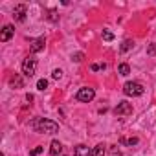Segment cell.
<instances>
[{"label": "cell", "instance_id": "cell-1", "mask_svg": "<svg viewBox=\"0 0 156 156\" xmlns=\"http://www.w3.org/2000/svg\"><path fill=\"white\" fill-rule=\"evenodd\" d=\"M31 129L39 134H55L59 130V125L51 119H46V118H37L31 121Z\"/></svg>", "mask_w": 156, "mask_h": 156}, {"label": "cell", "instance_id": "cell-2", "mask_svg": "<svg viewBox=\"0 0 156 156\" xmlns=\"http://www.w3.org/2000/svg\"><path fill=\"white\" fill-rule=\"evenodd\" d=\"M143 92H145V88H143V85L138 83V81H129V83L123 85V94L129 96V98H138V96H141Z\"/></svg>", "mask_w": 156, "mask_h": 156}, {"label": "cell", "instance_id": "cell-3", "mask_svg": "<svg viewBox=\"0 0 156 156\" xmlns=\"http://www.w3.org/2000/svg\"><path fill=\"white\" fill-rule=\"evenodd\" d=\"M35 72H37V59H35V55H28L22 62V73L26 77H33Z\"/></svg>", "mask_w": 156, "mask_h": 156}, {"label": "cell", "instance_id": "cell-4", "mask_svg": "<svg viewBox=\"0 0 156 156\" xmlns=\"http://www.w3.org/2000/svg\"><path fill=\"white\" fill-rule=\"evenodd\" d=\"M94 98H96V92H94V88H90V87L79 88V90H77V94H75V99L81 101V103H90Z\"/></svg>", "mask_w": 156, "mask_h": 156}, {"label": "cell", "instance_id": "cell-5", "mask_svg": "<svg viewBox=\"0 0 156 156\" xmlns=\"http://www.w3.org/2000/svg\"><path fill=\"white\" fill-rule=\"evenodd\" d=\"M114 114H116L118 118L130 116V114H132V105H130V103H127V101H121V103H118V107L114 108Z\"/></svg>", "mask_w": 156, "mask_h": 156}, {"label": "cell", "instance_id": "cell-6", "mask_svg": "<svg viewBox=\"0 0 156 156\" xmlns=\"http://www.w3.org/2000/svg\"><path fill=\"white\" fill-rule=\"evenodd\" d=\"M13 35H15V28H13L11 24H6V26L2 28V31H0V41H2V42H8Z\"/></svg>", "mask_w": 156, "mask_h": 156}, {"label": "cell", "instance_id": "cell-7", "mask_svg": "<svg viewBox=\"0 0 156 156\" xmlns=\"http://www.w3.org/2000/svg\"><path fill=\"white\" fill-rule=\"evenodd\" d=\"M13 17H15L17 22H24V20H26V6H24V4L15 6V9H13Z\"/></svg>", "mask_w": 156, "mask_h": 156}, {"label": "cell", "instance_id": "cell-8", "mask_svg": "<svg viewBox=\"0 0 156 156\" xmlns=\"http://www.w3.org/2000/svg\"><path fill=\"white\" fill-rule=\"evenodd\" d=\"M44 46H46V41H44V37H41V39H35V41L31 42V48H30L31 55H35V53L42 51V50H44Z\"/></svg>", "mask_w": 156, "mask_h": 156}, {"label": "cell", "instance_id": "cell-9", "mask_svg": "<svg viewBox=\"0 0 156 156\" xmlns=\"http://www.w3.org/2000/svg\"><path fill=\"white\" fill-rule=\"evenodd\" d=\"M61 152H62V143L53 140L50 145V156H61Z\"/></svg>", "mask_w": 156, "mask_h": 156}, {"label": "cell", "instance_id": "cell-10", "mask_svg": "<svg viewBox=\"0 0 156 156\" xmlns=\"http://www.w3.org/2000/svg\"><path fill=\"white\" fill-rule=\"evenodd\" d=\"M75 156H92V149H88L87 145H77L75 147Z\"/></svg>", "mask_w": 156, "mask_h": 156}, {"label": "cell", "instance_id": "cell-11", "mask_svg": "<svg viewBox=\"0 0 156 156\" xmlns=\"http://www.w3.org/2000/svg\"><path fill=\"white\" fill-rule=\"evenodd\" d=\"M11 87H15V88H24V81H22V77L20 75H17L15 73V77H11Z\"/></svg>", "mask_w": 156, "mask_h": 156}, {"label": "cell", "instance_id": "cell-12", "mask_svg": "<svg viewBox=\"0 0 156 156\" xmlns=\"http://www.w3.org/2000/svg\"><path fill=\"white\" fill-rule=\"evenodd\" d=\"M105 145L103 143H99V145H96L94 149H92V156H105Z\"/></svg>", "mask_w": 156, "mask_h": 156}, {"label": "cell", "instance_id": "cell-13", "mask_svg": "<svg viewBox=\"0 0 156 156\" xmlns=\"http://www.w3.org/2000/svg\"><path fill=\"white\" fill-rule=\"evenodd\" d=\"M132 48H134V42H132L130 39H127V41H123V44H121L119 51H121V53H125V51H129V50H132Z\"/></svg>", "mask_w": 156, "mask_h": 156}, {"label": "cell", "instance_id": "cell-14", "mask_svg": "<svg viewBox=\"0 0 156 156\" xmlns=\"http://www.w3.org/2000/svg\"><path fill=\"white\" fill-rule=\"evenodd\" d=\"M118 72H119V75H129V73H130V66H129L127 62H121V64L118 66Z\"/></svg>", "mask_w": 156, "mask_h": 156}, {"label": "cell", "instance_id": "cell-15", "mask_svg": "<svg viewBox=\"0 0 156 156\" xmlns=\"http://www.w3.org/2000/svg\"><path fill=\"white\" fill-rule=\"evenodd\" d=\"M138 138L136 136H132V138H121V143L123 145H129V147H132V145H138Z\"/></svg>", "mask_w": 156, "mask_h": 156}, {"label": "cell", "instance_id": "cell-16", "mask_svg": "<svg viewBox=\"0 0 156 156\" xmlns=\"http://www.w3.org/2000/svg\"><path fill=\"white\" fill-rule=\"evenodd\" d=\"M37 88L39 90H46L48 88V79H39L37 81Z\"/></svg>", "mask_w": 156, "mask_h": 156}, {"label": "cell", "instance_id": "cell-17", "mask_svg": "<svg viewBox=\"0 0 156 156\" xmlns=\"http://www.w3.org/2000/svg\"><path fill=\"white\" fill-rule=\"evenodd\" d=\"M147 55H151V57L156 55V42H151V44H149V48H147Z\"/></svg>", "mask_w": 156, "mask_h": 156}, {"label": "cell", "instance_id": "cell-18", "mask_svg": "<svg viewBox=\"0 0 156 156\" xmlns=\"http://www.w3.org/2000/svg\"><path fill=\"white\" fill-rule=\"evenodd\" d=\"M112 39H114V35H112V33H110L108 30H103V41H107V42H110Z\"/></svg>", "mask_w": 156, "mask_h": 156}, {"label": "cell", "instance_id": "cell-19", "mask_svg": "<svg viewBox=\"0 0 156 156\" xmlns=\"http://www.w3.org/2000/svg\"><path fill=\"white\" fill-rule=\"evenodd\" d=\"M51 77H53V79H61V77H62V70L61 68H55L51 72Z\"/></svg>", "mask_w": 156, "mask_h": 156}, {"label": "cell", "instance_id": "cell-20", "mask_svg": "<svg viewBox=\"0 0 156 156\" xmlns=\"http://www.w3.org/2000/svg\"><path fill=\"white\" fill-rule=\"evenodd\" d=\"M83 59H85V55H83L81 51H79V53H73V55H72V61H75V62H81Z\"/></svg>", "mask_w": 156, "mask_h": 156}, {"label": "cell", "instance_id": "cell-21", "mask_svg": "<svg viewBox=\"0 0 156 156\" xmlns=\"http://www.w3.org/2000/svg\"><path fill=\"white\" fill-rule=\"evenodd\" d=\"M42 152V147H35L31 152H30V156H37V154H41Z\"/></svg>", "mask_w": 156, "mask_h": 156}, {"label": "cell", "instance_id": "cell-22", "mask_svg": "<svg viewBox=\"0 0 156 156\" xmlns=\"http://www.w3.org/2000/svg\"><path fill=\"white\" fill-rule=\"evenodd\" d=\"M48 19H50V20H51V22H55V20H57V19H59V17H57V15H55V11H50V13H48Z\"/></svg>", "mask_w": 156, "mask_h": 156}, {"label": "cell", "instance_id": "cell-23", "mask_svg": "<svg viewBox=\"0 0 156 156\" xmlns=\"http://www.w3.org/2000/svg\"><path fill=\"white\" fill-rule=\"evenodd\" d=\"M101 68L105 70L107 66H105V64H92V70H94V72H96V70H101Z\"/></svg>", "mask_w": 156, "mask_h": 156}]
</instances>
